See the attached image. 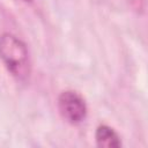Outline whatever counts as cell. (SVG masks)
<instances>
[{
  "mask_svg": "<svg viewBox=\"0 0 148 148\" xmlns=\"http://www.w3.org/2000/svg\"><path fill=\"white\" fill-rule=\"evenodd\" d=\"M58 109L61 117L72 125L81 124L88 112L83 97L74 90H66L59 95Z\"/></svg>",
  "mask_w": 148,
  "mask_h": 148,
  "instance_id": "2",
  "label": "cell"
},
{
  "mask_svg": "<svg viewBox=\"0 0 148 148\" xmlns=\"http://www.w3.org/2000/svg\"><path fill=\"white\" fill-rule=\"evenodd\" d=\"M22 1H24V2H31L32 0H22Z\"/></svg>",
  "mask_w": 148,
  "mask_h": 148,
  "instance_id": "4",
  "label": "cell"
},
{
  "mask_svg": "<svg viewBox=\"0 0 148 148\" xmlns=\"http://www.w3.org/2000/svg\"><path fill=\"white\" fill-rule=\"evenodd\" d=\"M0 59L8 72L18 81H25L31 73L29 50L18 37L5 32L0 36Z\"/></svg>",
  "mask_w": 148,
  "mask_h": 148,
  "instance_id": "1",
  "label": "cell"
},
{
  "mask_svg": "<svg viewBox=\"0 0 148 148\" xmlns=\"http://www.w3.org/2000/svg\"><path fill=\"white\" fill-rule=\"evenodd\" d=\"M95 140L98 147L118 148L121 146L119 134L108 125H99L95 132Z\"/></svg>",
  "mask_w": 148,
  "mask_h": 148,
  "instance_id": "3",
  "label": "cell"
}]
</instances>
